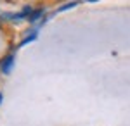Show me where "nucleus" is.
<instances>
[{"label": "nucleus", "mask_w": 130, "mask_h": 126, "mask_svg": "<svg viewBox=\"0 0 130 126\" xmlns=\"http://www.w3.org/2000/svg\"><path fill=\"white\" fill-rule=\"evenodd\" d=\"M12 60H14V59H12V57H7V59H5V60H4V64H2V69H4V71H5V73H7V71H9L10 64H12Z\"/></svg>", "instance_id": "f257e3e1"}, {"label": "nucleus", "mask_w": 130, "mask_h": 126, "mask_svg": "<svg viewBox=\"0 0 130 126\" xmlns=\"http://www.w3.org/2000/svg\"><path fill=\"white\" fill-rule=\"evenodd\" d=\"M0 102H2V95H0Z\"/></svg>", "instance_id": "f03ea898"}]
</instances>
